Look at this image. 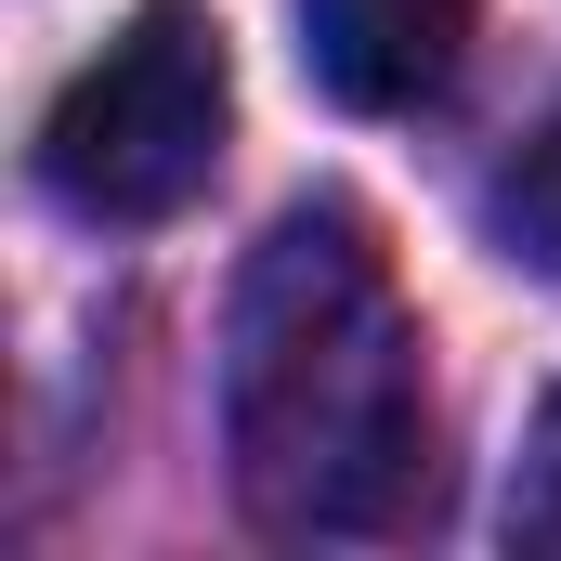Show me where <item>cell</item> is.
Returning a JSON list of instances; mask_svg holds the SVG:
<instances>
[{
  "instance_id": "277c9868",
  "label": "cell",
  "mask_w": 561,
  "mask_h": 561,
  "mask_svg": "<svg viewBox=\"0 0 561 561\" xmlns=\"http://www.w3.org/2000/svg\"><path fill=\"white\" fill-rule=\"evenodd\" d=\"M496 236H510V262L561 275V105L523 131V157L496 170Z\"/></svg>"
},
{
  "instance_id": "3957f363",
  "label": "cell",
  "mask_w": 561,
  "mask_h": 561,
  "mask_svg": "<svg viewBox=\"0 0 561 561\" xmlns=\"http://www.w3.org/2000/svg\"><path fill=\"white\" fill-rule=\"evenodd\" d=\"M483 0H300V66L353 118H405L457 79Z\"/></svg>"
},
{
  "instance_id": "6da1fadb",
  "label": "cell",
  "mask_w": 561,
  "mask_h": 561,
  "mask_svg": "<svg viewBox=\"0 0 561 561\" xmlns=\"http://www.w3.org/2000/svg\"><path fill=\"white\" fill-rule=\"evenodd\" d=\"M222 457L262 536H392L431 496L419 313L379 236L313 196L249 249L222 313Z\"/></svg>"
},
{
  "instance_id": "7a4b0ae2",
  "label": "cell",
  "mask_w": 561,
  "mask_h": 561,
  "mask_svg": "<svg viewBox=\"0 0 561 561\" xmlns=\"http://www.w3.org/2000/svg\"><path fill=\"white\" fill-rule=\"evenodd\" d=\"M236 131V53L209 0H131V26L53 92L39 118V183L79 222H170L209 196Z\"/></svg>"
},
{
  "instance_id": "5b68a950",
  "label": "cell",
  "mask_w": 561,
  "mask_h": 561,
  "mask_svg": "<svg viewBox=\"0 0 561 561\" xmlns=\"http://www.w3.org/2000/svg\"><path fill=\"white\" fill-rule=\"evenodd\" d=\"M510 549L561 561V392L536 405V431H523V470H510Z\"/></svg>"
}]
</instances>
